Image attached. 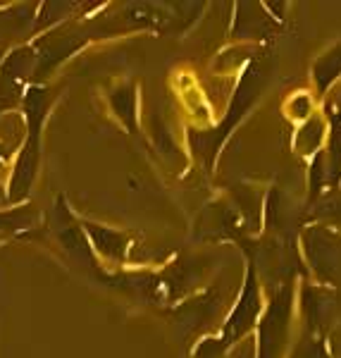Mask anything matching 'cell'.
<instances>
[{"instance_id":"6da1fadb","label":"cell","mask_w":341,"mask_h":358,"mask_svg":"<svg viewBox=\"0 0 341 358\" xmlns=\"http://www.w3.org/2000/svg\"><path fill=\"white\" fill-rule=\"evenodd\" d=\"M55 94L48 86H29L22 98V110H24L27 122V141L22 146L20 155L15 160L13 175L8 182V199L10 203H22L29 196L34 179L38 175V165H41V129L45 122L50 106H53Z\"/></svg>"},{"instance_id":"7a4b0ae2","label":"cell","mask_w":341,"mask_h":358,"mask_svg":"<svg viewBox=\"0 0 341 358\" xmlns=\"http://www.w3.org/2000/svg\"><path fill=\"white\" fill-rule=\"evenodd\" d=\"M289 317H291V292H280L270 303L268 313L260 322L258 358H280L286 342Z\"/></svg>"},{"instance_id":"3957f363","label":"cell","mask_w":341,"mask_h":358,"mask_svg":"<svg viewBox=\"0 0 341 358\" xmlns=\"http://www.w3.org/2000/svg\"><path fill=\"white\" fill-rule=\"evenodd\" d=\"M258 310H260V292H258V282H256V270L248 268V277L244 292H241L239 301H236L232 315H229L227 325L222 330V339H219V349L234 344L239 337L251 330L258 320Z\"/></svg>"},{"instance_id":"277c9868","label":"cell","mask_w":341,"mask_h":358,"mask_svg":"<svg viewBox=\"0 0 341 358\" xmlns=\"http://www.w3.org/2000/svg\"><path fill=\"white\" fill-rule=\"evenodd\" d=\"M305 253L320 280H337L341 273V244L332 234H327L325 229H313L305 236Z\"/></svg>"},{"instance_id":"5b68a950","label":"cell","mask_w":341,"mask_h":358,"mask_svg":"<svg viewBox=\"0 0 341 358\" xmlns=\"http://www.w3.org/2000/svg\"><path fill=\"white\" fill-rule=\"evenodd\" d=\"M34 72H36V48L34 45H22V48L13 50L0 67V77H8L20 84H24V79Z\"/></svg>"},{"instance_id":"8992f818","label":"cell","mask_w":341,"mask_h":358,"mask_svg":"<svg viewBox=\"0 0 341 358\" xmlns=\"http://www.w3.org/2000/svg\"><path fill=\"white\" fill-rule=\"evenodd\" d=\"M86 234H89L91 244H94L98 253H103L106 258H113V261H122L126 248L124 234L108 227H98V224H86Z\"/></svg>"},{"instance_id":"52a82bcc","label":"cell","mask_w":341,"mask_h":358,"mask_svg":"<svg viewBox=\"0 0 341 358\" xmlns=\"http://www.w3.org/2000/svg\"><path fill=\"white\" fill-rule=\"evenodd\" d=\"M325 141V122L320 117H308V122L298 129L296 138H293V148L303 155L315 153Z\"/></svg>"},{"instance_id":"ba28073f","label":"cell","mask_w":341,"mask_h":358,"mask_svg":"<svg viewBox=\"0 0 341 358\" xmlns=\"http://www.w3.org/2000/svg\"><path fill=\"white\" fill-rule=\"evenodd\" d=\"M34 220H36V210H31L29 206H24V208H13V210H5V213H0V234L27 229V227H31Z\"/></svg>"},{"instance_id":"9c48e42d","label":"cell","mask_w":341,"mask_h":358,"mask_svg":"<svg viewBox=\"0 0 341 358\" xmlns=\"http://www.w3.org/2000/svg\"><path fill=\"white\" fill-rule=\"evenodd\" d=\"M341 74V48L332 50L329 55L320 57L315 65V82H317V89L325 91L329 84L334 82Z\"/></svg>"},{"instance_id":"30bf717a","label":"cell","mask_w":341,"mask_h":358,"mask_svg":"<svg viewBox=\"0 0 341 358\" xmlns=\"http://www.w3.org/2000/svg\"><path fill=\"white\" fill-rule=\"evenodd\" d=\"M329 179L337 182L341 177V113H332V134H329Z\"/></svg>"},{"instance_id":"8fae6325","label":"cell","mask_w":341,"mask_h":358,"mask_svg":"<svg viewBox=\"0 0 341 358\" xmlns=\"http://www.w3.org/2000/svg\"><path fill=\"white\" fill-rule=\"evenodd\" d=\"M113 108L131 129L134 127V89L131 86H119L113 94Z\"/></svg>"},{"instance_id":"7c38bea8","label":"cell","mask_w":341,"mask_h":358,"mask_svg":"<svg viewBox=\"0 0 341 358\" xmlns=\"http://www.w3.org/2000/svg\"><path fill=\"white\" fill-rule=\"evenodd\" d=\"M22 91H24V84L13 82L8 77H0V113L22 106V98H24Z\"/></svg>"},{"instance_id":"4fadbf2b","label":"cell","mask_w":341,"mask_h":358,"mask_svg":"<svg viewBox=\"0 0 341 358\" xmlns=\"http://www.w3.org/2000/svg\"><path fill=\"white\" fill-rule=\"evenodd\" d=\"M310 108H313V106H310V98L303 96V94L289 101V113H291V117H308Z\"/></svg>"},{"instance_id":"5bb4252c","label":"cell","mask_w":341,"mask_h":358,"mask_svg":"<svg viewBox=\"0 0 341 358\" xmlns=\"http://www.w3.org/2000/svg\"><path fill=\"white\" fill-rule=\"evenodd\" d=\"M45 10H57V15H62V13H67V10H72V5L69 3H48V5H43ZM57 20L55 15H43V20H38V24L36 29H41V27H48V22H53Z\"/></svg>"},{"instance_id":"9a60e30c","label":"cell","mask_w":341,"mask_h":358,"mask_svg":"<svg viewBox=\"0 0 341 358\" xmlns=\"http://www.w3.org/2000/svg\"><path fill=\"white\" fill-rule=\"evenodd\" d=\"M5 160V146H0V163Z\"/></svg>"}]
</instances>
